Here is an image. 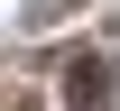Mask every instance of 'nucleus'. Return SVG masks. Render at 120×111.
I'll list each match as a JSON object with an SVG mask.
<instances>
[{
    "mask_svg": "<svg viewBox=\"0 0 120 111\" xmlns=\"http://www.w3.org/2000/svg\"><path fill=\"white\" fill-rule=\"evenodd\" d=\"M65 111H111V65L102 56H74L65 65Z\"/></svg>",
    "mask_w": 120,
    "mask_h": 111,
    "instance_id": "nucleus-1",
    "label": "nucleus"
}]
</instances>
